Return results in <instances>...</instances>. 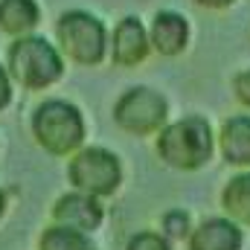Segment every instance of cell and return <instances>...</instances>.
<instances>
[{"label":"cell","mask_w":250,"mask_h":250,"mask_svg":"<svg viewBox=\"0 0 250 250\" xmlns=\"http://www.w3.org/2000/svg\"><path fill=\"white\" fill-rule=\"evenodd\" d=\"M157 151L166 163H172L178 169H198L212 154V131L201 117L181 120L160 134Z\"/></svg>","instance_id":"6da1fadb"},{"label":"cell","mask_w":250,"mask_h":250,"mask_svg":"<svg viewBox=\"0 0 250 250\" xmlns=\"http://www.w3.org/2000/svg\"><path fill=\"white\" fill-rule=\"evenodd\" d=\"M64 64L44 38H21L9 47V73L29 90H41L62 76Z\"/></svg>","instance_id":"7a4b0ae2"},{"label":"cell","mask_w":250,"mask_h":250,"mask_svg":"<svg viewBox=\"0 0 250 250\" xmlns=\"http://www.w3.org/2000/svg\"><path fill=\"white\" fill-rule=\"evenodd\" d=\"M32 128H35L38 143L50 154H67V151L79 148V143L84 137V123H82L79 111L70 102H62V99L44 102L35 111Z\"/></svg>","instance_id":"3957f363"},{"label":"cell","mask_w":250,"mask_h":250,"mask_svg":"<svg viewBox=\"0 0 250 250\" xmlns=\"http://www.w3.org/2000/svg\"><path fill=\"white\" fill-rule=\"evenodd\" d=\"M62 50L79 64H99L105 56V26L87 12H64L56 23Z\"/></svg>","instance_id":"277c9868"},{"label":"cell","mask_w":250,"mask_h":250,"mask_svg":"<svg viewBox=\"0 0 250 250\" xmlns=\"http://www.w3.org/2000/svg\"><path fill=\"white\" fill-rule=\"evenodd\" d=\"M70 181L79 192L87 195H111L120 187V163L105 148H84L70 163Z\"/></svg>","instance_id":"5b68a950"},{"label":"cell","mask_w":250,"mask_h":250,"mask_svg":"<svg viewBox=\"0 0 250 250\" xmlns=\"http://www.w3.org/2000/svg\"><path fill=\"white\" fill-rule=\"evenodd\" d=\"M114 117H117V125L131 134H151L166 120V99L157 90L134 87L117 102Z\"/></svg>","instance_id":"8992f818"},{"label":"cell","mask_w":250,"mask_h":250,"mask_svg":"<svg viewBox=\"0 0 250 250\" xmlns=\"http://www.w3.org/2000/svg\"><path fill=\"white\" fill-rule=\"evenodd\" d=\"M53 218L70 227V230H79V233H90L102 224V207L93 195L87 192H73V195H64L62 201L53 207Z\"/></svg>","instance_id":"52a82bcc"},{"label":"cell","mask_w":250,"mask_h":250,"mask_svg":"<svg viewBox=\"0 0 250 250\" xmlns=\"http://www.w3.org/2000/svg\"><path fill=\"white\" fill-rule=\"evenodd\" d=\"M148 56V35L140 18H123L114 32V62L120 67H134Z\"/></svg>","instance_id":"ba28073f"},{"label":"cell","mask_w":250,"mask_h":250,"mask_svg":"<svg viewBox=\"0 0 250 250\" xmlns=\"http://www.w3.org/2000/svg\"><path fill=\"white\" fill-rule=\"evenodd\" d=\"M239 248H242V230L233 221H224V218L204 221L189 239V250H239Z\"/></svg>","instance_id":"9c48e42d"},{"label":"cell","mask_w":250,"mask_h":250,"mask_svg":"<svg viewBox=\"0 0 250 250\" xmlns=\"http://www.w3.org/2000/svg\"><path fill=\"white\" fill-rule=\"evenodd\" d=\"M189 41V23L178 12H160L151 23V44L163 56H178Z\"/></svg>","instance_id":"30bf717a"},{"label":"cell","mask_w":250,"mask_h":250,"mask_svg":"<svg viewBox=\"0 0 250 250\" xmlns=\"http://www.w3.org/2000/svg\"><path fill=\"white\" fill-rule=\"evenodd\" d=\"M221 154L227 163L248 166L250 163V117H236L221 131Z\"/></svg>","instance_id":"8fae6325"},{"label":"cell","mask_w":250,"mask_h":250,"mask_svg":"<svg viewBox=\"0 0 250 250\" xmlns=\"http://www.w3.org/2000/svg\"><path fill=\"white\" fill-rule=\"evenodd\" d=\"M38 23L35 0H0V29L9 35H23Z\"/></svg>","instance_id":"7c38bea8"},{"label":"cell","mask_w":250,"mask_h":250,"mask_svg":"<svg viewBox=\"0 0 250 250\" xmlns=\"http://www.w3.org/2000/svg\"><path fill=\"white\" fill-rule=\"evenodd\" d=\"M224 209L242 221V224H250V175H239L233 178L227 189H224Z\"/></svg>","instance_id":"4fadbf2b"},{"label":"cell","mask_w":250,"mask_h":250,"mask_svg":"<svg viewBox=\"0 0 250 250\" xmlns=\"http://www.w3.org/2000/svg\"><path fill=\"white\" fill-rule=\"evenodd\" d=\"M41 250H96L84 233L70 230V227H53L41 236Z\"/></svg>","instance_id":"5bb4252c"},{"label":"cell","mask_w":250,"mask_h":250,"mask_svg":"<svg viewBox=\"0 0 250 250\" xmlns=\"http://www.w3.org/2000/svg\"><path fill=\"white\" fill-rule=\"evenodd\" d=\"M163 227H166V233L172 236V239H184L189 230V218L184 212H169L166 218H163Z\"/></svg>","instance_id":"9a60e30c"},{"label":"cell","mask_w":250,"mask_h":250,"mask_svg":"<svg viewBox=\"0 0 250 250\" xmlns=\"http://www.w3.org/2000/svg\"><path fill=\"white\" fill-rule=\"evenodd\" d=\"M128 250H169V245L160 236H154V233H140V236L131 239Z\"/></svg>","instance_id":"2e32d148"},{"label":"cell","mask_w":250,"mask_h":250,"mask_svg":"<svg viewBox=\"0 0 250 250\" xmlns=\"http://www.w3.org/2000/svg\"><path fill=\"white\" fill-rule=\"evenodd\" d=\"M236 96L250 108V70H245L242 76H236Z\"/></svg>","instance_id":"e0dca14e"},{"label":"cell","mask_w":250,"mask_h":250,"mask_svg":"<svg viewBox=\"0 0 250 250\" xmlns=\"http://www.w3.org/2000/svg\"><path fill=\"white\" fill-rule=\"evenodd\" d=\"M9 99H12V87H9V76H6V70L0 67V111L9 105Z\"/></svg>","instance_id":"ac0fdd59"},{"label":"cell","mask_w":250,"mask_h":250,"mask_svg":"<svg viewBox=\"0 0 250 250\" xmlns=\"http://www.w3.org/2000/svg\"><path fill=\"white\" fill-rule=\"evenodd\" d=\"M201 6H207V9H224V6H230L233 0H198Z\"/></svg>","instance_id":"d6986e66"},{"label":"cell","mask_w":250,"mask_h":250,"mask_svg":"<svg viewBox=\"0 0 250 250\" xmlns=\"http://www.w3.org/2000/svg\"><path fill=\"white\" fill-rule=\"evenodd\" d=\"M0 215H3V195H0Z\"/></svg>","instance_id":"ffe728a7"}]
</instances>
